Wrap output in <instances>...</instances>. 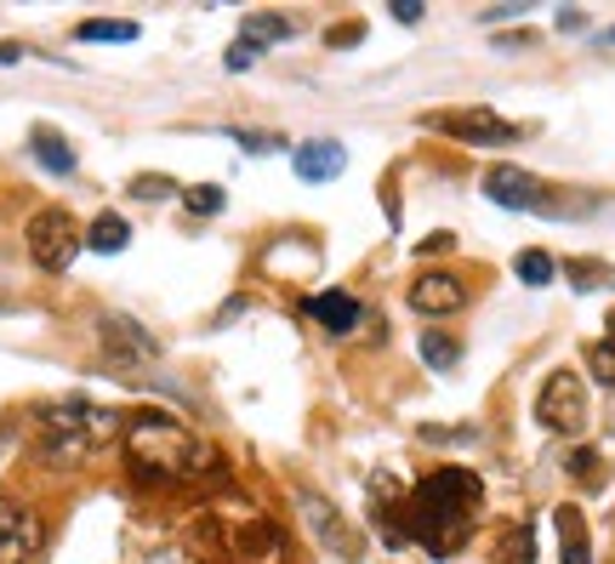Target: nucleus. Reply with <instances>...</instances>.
I'll return each instance as SVG.
<instances>
[{
  "instance_id": "4be33fe9",
  "label": "nucleus",
  "mask_w": 615,
  "mask_h": 564,
  "mask_svg": "<svg viewBox=\"0 0 615 564\" xmlns=\"http://www.w3.org/2000/svg\"><path fill=\"white\" fill-rule=\"evenodd\" d=\"M183 206H188V217H217L228 206V194L217 183H194V188H183Z\"/></svg>"
},
{
  "instance_id": "dca6fc26",
  "label": "nucleus",
  "mask_w": 615,
  "mask_h": 564,
  "mask_svg": "<svg viewBox=\"0 0 615 564\" xmlns=\"http://www.w3.org/2000/svg\"><path fill=\"white\" fill-rule=\"evenodd\" d=\"M296 35V23L291 18H280V12H251L246 23H239V41H246V46H273V41H291Z\"/></svg>"
},
{
  "instance_id": "aec40b11",
  "label": "nucleus",
  "mask_w": 615,
  "mask_h": 564,
  "mask_svg": "<svg viewBox=\"0 0 615 564\" xmlns=\"http://www.w3.org/2000/svg\"><path fill=\"white\" fill-rule=\"evenodd\" d=\"M559 530H564V564H593V547H587V530H581L575 508H559Z\"/></svg>"
},
{
  "instance_id": "c756f323",
  "label": "nucleus",
  "mask_w": 615,
  "mask_h": 564,
  "mask_svg": "<svg viewBox=\"0 0 615 564\" xmlns=\"http://www.w3.org/2000/svg\"><path fill=\"white\" fill-rule=\"evenodd\" d=\"M530 12V0H512V7H496V12H485V23H507V18H525Z\"/></svg>"
},
{
  "instance_id": "9d476101",
  "label": "nucleus",
  "mask_w": 615,
  "mask_h": 564,
  "mask_svg": "<svg viewBox=\"0 0 615 564\" xmlns=\"http://www.w3.org/2000/svg\"><path fill=\"white\" fill-rule=\"evenodd\" d=\"M234 564H285V536L273 519H246L234 530Z\"/></svg>"
},
{
  "instance_id": "c85d7f7f",
  "label": "nucleus",
  "mask_w": 615,
  "mask_h": 564,
  "mask_svg": "<svg viewBox=\"0 0 615 564\" xmlns=\"http://www.w3.org/2000/svg\"><path fill=\"white\" fill-rule=\"evenodd\" d=\"M257 52L262 46H246V41H234V52H228V69L239 75V69H251V63H257Z\"/></svg>"
},
{
  "instance_id": "7c9ffc66",
  "label": "nucleus",
  "mask_w": 615,
  "mask_h": 564,
  "mask_svg": "<svg viewBox=\"0 0 615 564\" xmlns=\"http://www.w3.org/2000/svg\"><path fill=\"white\" fill-rule=\"evenodd\" d=\"M564 468H570L575 479H587V474H593V451H570V462H564Z\"/></svg>"
},
{
  "instance_id": "1a4fd4ad",
  "label": "nucleus",
  "mask_w": 615,
  "mask_h": 564,
  "mask_svg": "<svg viewBox=\"0 0 615 564\" xmlns=\"http://www.w3.org/2000/svg\"><path fill=\"white\" fill-rule=\"evenodd\" d=\"M485 200H496L507 212H541L547 206V188L530 172H519V165H496V172L485 177Z\"/></svg>"
},
{
  "instance_id": "6ab92c4d",
  "label": "nucleus",
  "mask_w": 615,
  "mask_h": 564,
  "mask_svg": "<svg viewBox=\"0 0 615 564\" xmlns=\"http://www.w3.org/2000/svg\"><path fill=\"white\" fill-rule=\"evenodd\" d=\"M75 41H137V23L131 18H86L75 29Z\"/></svg>"
},
{
  "instance_id": "393cba45",
  "label": "nucleus",
  "mask_w": 615,
  "mask_h": 564,
  "mask_svg": "<svg viewBox=\"0 0 615 564\" xmlns=\"http://www.w3.org/2000/svg\"><path fill=\"white\" fill-rule=\"evenodd\" d=\"M131 194H137V200H171V194H177V183L160 177V172H143V177H131Z\"/></svg>"
},
{
  "instance_id": "9b49d317",
  "label": "nucleus",
  "mask_w": 615,
  "mask_h": 564,
  "mask_svg": "<svg viewBox=\"0 0 615 564\" xmlns=\"http://www.w3.org/2000/svg\"><path fill=\"white\" fill-rule=\"evenodd\" d=\"M467 303V291L456 274H417L410 280V308L428 314V319H444V314H456Z\"/></svg>"
},
{
  "instance_id": "72a5a7b5",
  "label": "nucleus",
  "mask_w": 615,
  "mask_h": 564,
  "mask_svg": "<svg viewBox=\"0 0 615 564\" xmlns=\"http://www.w3.org/2000/svg\"><path fill=\"white\" fill-rule=\"evenodd\" d=\"M451 246H456V235H428V240H422V257H433V251H451Z\"/></svg>"
},
{
  "instance_id": "cd10ccee",
  "label": "nucleus",
  "mask_w": 615,
  "mask_h": 564,
  "mask_svg": "<svg viewBox=\"0 0 615 564\" xmlns=\"http://www.w3.org/2000/svg\"><path fill=\"white\" fill-rule=\"evenodd\" d=\"M422 440H433V445H439V440H444V445H467L473 427H422Z\"/></svg>"
},
{
  "instance_id": "412c9836",
  "label": "nucleus",
  "mask_w": 615,
  "mask_h": 564,
  "mask_svg": "<svg viewBox=\"0 0 615 564\" xmlns=\"http://www.w3.org/2000/svg\"><path fill=\"white\" fill-rule=\"evenodd\" d=\"M587 365H593V377H598L604 388H615V314H609V325H604V343L587 348Z\"/></svg>"
},
{
  "instance_id": "423d86ee",
  "label": "nucleus",
  "mask_w": 615,
  "mask_h": 564,
  "mask_svg": "<svg viewBox=\"0 0 615 564\" xmlns=\"http://www.w3.org/2000/svg\"><path fill=\"white\" fill-rule=\"evenodd\" d=\"M536 416H541V427H553V434H581V427H587V388H581V377L575 371L547 377Z\"/></svg>"
},
{
  "instance_id": "a211bd4d",
  "label": "nucleus",
  "mask_w": 615,
  "mask_h": 564,
  "mask_svg": "<svg viewBox=\"0 0 615 564\" xmlns=\"http://www.w3.org/2000/svg\"><path fill=\"white\" fill-rule=\"evenodd\" d=\"M512 274H519L525 285H553L559 280V262H553V251H519V262H512Z\"/></svg>"
},
{
  "instance_id": "4468645a",
  "label": "nucleus",
  "mask_w": 615,
  "mask_h": 564,
  "mask_svg": "<svg viewBox=\"0 0 615 564\" xmlns=\"http://www.w3.org/2000/svg\"><path fill=\"white\" fill-rule=\"evenodd\" d=\"M302 513L314 519V530H320V536H325V542H331L342 558H359V536H354V530L336 519V508L325 502V496H302Z\"/></svg>"
},
{
  "instance_id": "ddd939ff",
  "label": "nucleus",
  "mask_w": 615,
  "mask_h": 564,
  "mask_svg": "<svg viewBox=\"0 0 615 564\" xmlns=\"http://www.w3.org/2000/svg\"><path fill=\"white\" fill-rule=\"evenodd\" d=\"M291 165H296L302 183H331V177H342V165H348V149H342L336 138H308L291 154Z\"/></svg>"
},
{
  "instance_id": "f8f14e48",
  "label": "nucleus",
  "mask_w": 615,
  "mask_h": 564,
  "mask_svg": "<svg viewBox=\"0 0 615 564\" xmlns=\"http://www.w3.org/2000/svg\"><path fill=\"white\" fill-rule=\"evenodd\" d=\"M302 314L314 319V325H325L331 337H348V330L365 319L359 296H348V291H320V296H308V303H302Z\"/></svg>"
},
{
  "instance_id": "f257e3e1",
  "label": "nucleus",
  "mask_w": 615,
  "mask_h": 564,
  "mask_svg": "<svg viewBox=\"0 0 615 564\" xmlns=\"http://www.w3.org/2000/svg\"><path fill=\"white\" fill-rule=\"evenodd\" d=\"M478 496H485V485H478V474H467V468L428 474L404 502V536L422 542L433 558H451L467 542V530H473Z\"/></svg>"
},
{
  "instance_id": "20e7f679",
  "label": "nucleus",
  "mask_w": 615,
  "mask_h": 564,
  "mask_svg": "<svg viewBox=\"0 0 615 564\" xmlns=\"http://www.w3.org/2000/svg\"><path fill=\"white\" fill-rule=\"evenodd\" d=\"M23 240H29V257H34V269H46V274H63L68 262H75V251H80V228H75V217H68L63 206H41V212L29 217Z\"/></svg>"
},
{
  "instance_id": "bb28decb",
  "label": "nucleus",
  "mask_w": 615,
  "mask_h": 564,
  "mask_svg": "<svg viewBox=\"0 0 615 564\" xmlns=\"http://www.w3.org/2000/svg\"><path fill=\"white\" fill-rule=\"evenodd\" d=\"M228 138H239V149H246V154H280L285 149L280 138H268V131H228Z\"/></svg>"
},
{
  "instance_id": "39448f33",
  "label": "nucleus",
  "mask_w": 615,
  "mask_h": 564,
  "mask_svg": "<svg viewBox=\"0 0 615 564\" xmlns=\"http://www.w3.org/2000/svg\"><path fill=\"white\" fill-rule=\"evenodd\" d=\"M428 126H433V131H444V138H456V143H467V149H507V143H519V138H525L519 126L501 120V115H490V109H451V115H428Z\"/></svg>"
},
{
  "instance_id": "f03ea898",
  "label": "nucleus",
  "mask_w": 615,
  "mask_h": 564,
  "mask_svg": "<svg viewBox=\"0 0 615 564\" xmlns=\"http://www.w3.org/2000/svg\"><path fill=\"white\" fill-rule=\"evenodd\" d=\"M120 445H126V468L137 485H183L212 468V451L165 411H131Z\"/></svg>"
},
{
  "instance_id": "473e14b6",
  "label": "nucleus",
  "mask_w": 615,
  "mask_h": 564,
  "mask_svg": "<svg viewBox=\"0 0 615 564\" xmlns=\"http://www.w3.org/2000/svg\"><path fill=\"white\" fill-rule=\"evenodd\" d=\"M359 35H365L359 23H342V29H331V46H348V41H359Z\"/></svg>"
},
{
  "instance_id": "5701e85b",
  "label": "nucleus",
  "mask_w": 615,
  "mask_h": 564,
  "mask_svg": "<svg viewBox=\"0 0 615 564\" xmlns=\"http://www.w3.org/2000/svg\"><path fill=\"white\" fill-rule=\"evenodd\" d=\"M422 359L433 365V371H451V365L462 359V348L451 337H439V330H428V337H422Z\"/></svg>"
},
{
  "instance_id": "2eb2a0df",
  "label": "nucleus",
  "mask_w": 615,
  "mask_h": 564,
  "mask_svg": "<svg viewBox=\"0 0 615 564\" xmlns=\"http://www.w3.org/2000/svg\"><path fill=\"white\" fill-rule=\"evenodd\" d=\"M29 154L41 160L52 177H68V172H75V149H68L52 126H34V131H29Z\"/></svg>"
},
{
  "instance_id": "f704fd0d",
  "label": "nucleus",
  "mask_w": 615,
  "mask_h": 564,
  "mask_svg": "<svg viewBox=\"0 0 615 564\" xmlns=\"http://www.w3.org/2000/svg\"><path fill=\"white\" fill-rule=\"evenodd\" d=\"M0 308H7V291H0Z\"/></svg>"
},
{
  "instance_id": "6e6552de",
  "label": "nucleus",
  "mask_w": 615,
  "mask_h": 564,
  "mask_svg": "<svg viewBox=\"0 0 615 564\" xmlns=\"http://www.w3.org/2000/svg\"><path fill=\"white\" fill-rule=\"evenodd\" d=\"M41 542H46L41 519H34L23 502H12V496H0V564H29L41 553Z\"/></svg>"
},
{
  "instance_id": "a878e982",
  "label": "nucleus",
  "mask_w": 615,
  "mask_h": 564,
  "mask_svg": "<svg viewBox=\"0 0 615 564\" xmlns=\"http://www.w3.org/2000/svg\"><path fill=\"white\" fill-rule=\"evenodd\" d=\"M501 564H536V530L525 524V530H512L507 536V553H501Z\"/></svg>"
},
{
  "instance_id": "7ed1b4c3",
  "label": "nucleus",
  "mask_w": 615,
  "mask_h": 564,
  "mask_svg": "<svg viewBox=\"0 0 615 564\" xmlns=\"http://www.w3.org/2000/svg\"><path fill=\"white\" fill-rule=\"evenodd\" d=\"M41 427V456L52 468H86L91 451H102L109 440L126 434V416L109 411V405H86V400H63V405H46L34 416Z\"/></svg>"
},
{
  "instance_id": "b1692460",
  "label": "nucleus",
  "mask_w": 615,
  "mask_h": 564,
  "mask_svg": "<svg viewBox=\"0 0 615 564\" xmlns=\"http://www.w3.org/2000/svg\"><path fill=\"white\" fill-rule=\"evenodd\" d=\"M564 274H570V285H575V291L615 285V274H609V269H598V262H564Z\"/></svg>"
},
{
  "instance_id": "f3484780",
  "label": "nucleus",
  "mask_w": 615,
  "mask_h": 564,
  "mask_svg": "<svg viewBox=\"0 0 615 564\" xmlns=\"http://www.w3.org/2000/svg\"><path fill=\"white\" fill-rule=\"evenodd\" d=\"M86 246L91 251H102V257H115V251H126L131 246V228H126V217H115V212H102L91 228H86Z\"/></svg>"
},
{
  "instance_id": "0eeeda50",
  "label": "nucleus",
  "mask_w": 615,
  "mask_h": 564,
  "mask_svg": "<svg viewBox=\"0 0 615 564\" xmlns=\"http://www.w3.org/2000/svg\"><path fill=\"white\" fill-rule=\"evenodd\" d=\"M97 337H102L109 365H154L160 359V343L137 319H126V314H102L97 319Z\"/></svg>"
},
{
  "instance_id": "2f4dec72",
  "label": "nucleus",
  "mask_w": 615,
  "mask_h": 564,
  "mask_svg": "<svg viewBox=\"0 0 615 564\" xmlns=\"http://www.w3.org/2000/svg\"><path fill=\"white\" fill-rule=\"evenodd\" d=\"M393 23H422V7L417 0H393Z\"/></svg>"
}]
</instances>
